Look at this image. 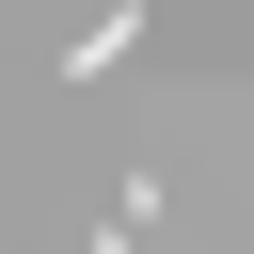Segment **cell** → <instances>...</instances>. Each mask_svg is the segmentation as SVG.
Here are the masks:
<instances>
[{
  "label": "cell",
  "instance_id": "cell-1",
  "mask_svg": "<svg viewBox=\"0 0 254 254\" xmlns=\"http://www.w3.org/2000/svg\"><path fill=\"white\" fill-rule=\"evenodd\" d=\"M127 48H143V0H111V16H95V32H79V48H64V79H111V64H127Z\"/></svg>",
  "mask_w": 254,
  "mask_h": 254
}]
</instances>
